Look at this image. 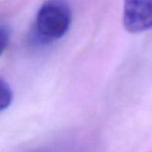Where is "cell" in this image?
Wrapping results in <instances>:
<instances>
[{
  "label": "cell",
  "instance_id": "obj_3",
  "mask_svg": "<svg viewBox=\"0 0 152 152\" xmlns=\"http://www.w3.org/2000/svg\"><path fill=\"white\" fill-rule=\"evenodd\" d=\"M13 100V91L4 80L0 78V112L7 108Z\"/></svg>",
  "mask_w": 152,
  "mask_h": 152
},
{
  "label": "cell",
  "instance_id": "obj_2",
  "mask_svg": "<svg viewBox=\"0 0 152 152\" xmlns=\"http://www.w3.org/2000/svg\"><path fill=\"white\" fill-rule=\"evenodd\" d=\"M123 25L131 34L152 28V0H124Z\"/></svg>",
  "mask_w": 152,
  "mask_h": 152
},
{
  "label": "cell",
  "instance_id": "obj_4",
  "mask_svg": "<svg viewBox=\"0 0 152 152\" xmlns=\"http://www.w3.org/2000/svg\"><path fill=\"white\" fill-rule=\"evenodd\" d=\"M10 42V31L4 26H0V55L4 52Z\"/></svg>",
  "mask_w": 152,
  "mask_h": 152
},
{
  "label": "cell",
  "instance_id": "obj_1",
  "mask_svg": "<svg viewBox=\"0 0 152 152\" xmlns=\"http://www.w3.org/2000/svg\"><path fill=\"white\" fill-rule=\"evenodd\" d=\"M72 14L65 0H47L37 14L34 30L42 43L63 38L71 25Z\"/></svg>",
  "mask_w": 152,
  "mask_h": 152
}]
</instances>
